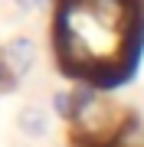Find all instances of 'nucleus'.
I'll return each mask as SVG.
<instances>
[{"label":"nucleus","mask_w":144,"mask_h":147,"mask_svg":"<svg viewBox=\"0 0 144 147\" xmlns=\"http://www.w3.org/2000/svg\"><path fill=\"white\" fill-rule=\"evenodd\" d=\"M16 127H20V134H26V137H43L46 134V127H49V118H46V111L39 108V105H23L20 108V115H16Z\"/></svg>","instance_id":"obj_2"},{"label":"nucleus","mask_w":144,"mask_h":147,"mask_svg":"<svg viewBox=\"0 0 144 147\" xmlns=\"http://www.w3.org/2000/svg\"><path fill=\"white\" fill-rule=\"evenodd\" d=\"M53 105H56V111H59L62 118H72V115H75V95H72V92H59L56 98H53Z\"/></svg>","instance_id":"obj_3"},{"label":"nucleus","mask_w":144,"mask_h":147,"mask_svg":"<svg viewBox=\"0 0 144 147\" xmlns=\"http://www.w3.org/2000/svg\"><path fill=\"white\" fill-rule=\"evenodd\" d=\"M0 59H3V65L10 69L13 79H23V75L33 69V62H36V42H33L30 36H13L3 49H0Z\"/></svg>","instance_id":"obj_1"},{"label":"nucleus","mask_w":144,"mask_h":147,"mask_svg":"<svg viewBox=\"0 0 144 147\" xmlns=\"http://www.w3.org/2000/svg\"><path fill=\"white\" fill-rule=\"evenodd\" d=\"M13 85V75H10V69L3 65V59H0V88H10Z\"/></svg>","instance_id":"obj_4"},{"label":"nucleus","mask_w":144,"mask_h":147,"mask_svg":"<svg viewBox=\"0 0 144 147\" xmlns=\"http://www.w3.org/2000/svg\"><path fill=\"white\" fill-rule=\"evenodd\" d=\"M16 7H20V10H33V7H36V0H13Z\"/></svg>","instance_id":"obj_5"}]
</instances>
